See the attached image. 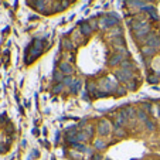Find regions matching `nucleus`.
Returning <instances> with one entry per match:
<instances>
[{
	"instance_id": "nucleus-1",
	"label": "nucleus",
	"mask_w": 160,
	"mask_h": 160,
	"mask_svg": "<svg viewBox=\"0 0 160 160\" xmlns=\"http://www.w3.org/2000/svg\"><path fill=\"white\" fill-rule=\"evenodd\" d=\"M81 30H82V33H84L85 36H88V34L91 33V27H89V26H87V24H84V26H82V28H81Z\"/></svg>"
},
{
	"instance_id": "nucleus-2",
	"label": "nucleus",
	"mask_w": 160,
	"mask_h": 160,
	"mask_svg": "<svg viewBox=\"0 0 160 160\" xmlns=\"http://www.w3.org/2000/svg\"><path fill=\"white\" fill-rule=\"evenodd\" d=\"M61 68H62L64 71H67V72H71V67L67 65V64H62V65H61Z\"/></svg>"
},
{
	"instance_id": "nucleus-3",
	"label": "nucleus",
	"mask_w": 160,
	"mask_h": 160,
	"mask_svg": "<svg viewBox=\"0 0 160 160\" xmlns=\"http://www.w3.org/2000/svg\"><path fill=\"white\" fill-rule=\"evenodd\" d=\"M148 2H153V0H148Z\"/></svg>"
}]
</instances>
